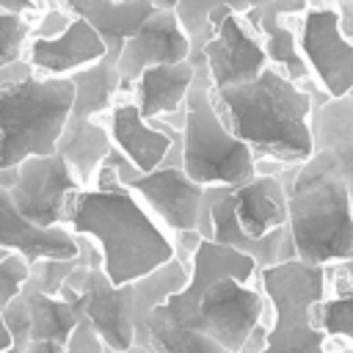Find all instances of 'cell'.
Here are the masks:
<instances>
[{
    "mask_svg": "<svg viewBox=\"0 0 353 353\" xmlns=\"http://www.w3.org/2000/svg\"><path fill=\"white\" fill-rule=\"evenodd\" d=\"M63 226L97 243L102 270L113 284L135 281L176 256L174 237L108 163H99L91 188H77L69 196Z\"/></svg>",
    "mask_w": 353,
    "mask_h": 353,
    "instance_id": "1",
    "label": "cell"
},
{
    "mask_svg": "<svg viewBox=\"0 0 353 353\" xmlns=\"http://www.w3.org/2000/svg\"><path fill=\"white\" fill-rule=\"evenodd\" d=\"M212 97L226 127L254 157H270L290 168L312 154V94L281 69L268 63L254 80L212 88Z\"/></svg>",
    "mask_w": 353,
    "mask_h": 353,
    "instance_id": "2",
    "label": "cell"
},
{
    "mask_svg": "<svg viewBox=\"0 0 353 353\" xmlns=\"http://www.w3.org/2000/svg\"><path fill=\"white\" fill-rule=\"evenodd\" d=\"M188 281V259L174 256L157 270L113 284L102 270V254L97 243L77 234V262L66 276L63 287L83 295V314L91 320L108 350H124L141 334L146 314L160 306L168 295L179 292Z\"/></svg>",
    "mask_w": 353,
    "mask_h": 353,
    "instance_id": "3",
    "label": "cell"
},
{
    "mask_svg": "<svg viewBox=\"0 0 353 353\" xmlns=\"http://www.w3.org/2000/svg\"><path fill=\"white\" fill-rule=\"evenodd\" d=\"M182 171L199 185L237 188L256 176L254 152L226 127L207 74L204 61H196V74L185 97L182 121Z\"/></svg>",
    "mask_w": 353,
    "mask_h": 353,
    "instance_id": "4",
    "label": "cell"
},
{
    "mask_svg": "<svg viewBox=\"0 0 353 353\" xmlns=\"http://www.w3.org/2000/svg\"><path fill=\"white\" fill-rule=\"evenodd\" d=\"M334 265L287 259L256 270V284L270 303L262 353H323L328 336L314 323V306L331 292Z\"/></svg>",
    "mask_w": 353,
    "mask_h": 353,
    "instance_id": "5",
    "label": "cell"
},
{
    "mask_svg": "<svg viewBox=\"0 0 353 353\" xmlns=\"http://www.w3.org/2000/svg\"><path fill=\"white\" fill-rule=\"evenodd\" d=\"M74 85L69 77L11 80L0 88V168H17L25 157L52 154L63 132Z\"/></svg>",
    "mask_w": 353,
    "mask_h": 353,
    "instance_id": "6",
    "label": "cell"
},
{
    "mask_svg": "<svg viewBox=\"0 0 353 353\" xmlns=\"http://www.w3.org/2000/svg\"><path fill=\"white\" fill-rule=\"evenodd\" d=\"M287 193V232L295 259L342 265L353 259V204L339 176H317Z\"/></svg>",
    "mask_w": 353,
    "mask_h": 353,
    "instance_id": "7",
    "label": "cell"
},
{
    "mask_svg": "<svg viewBox=\"0 0 353 353\" xmlns=\"http://www.w3.org/2000/svg\"><path fill=\"white\" fill-rule=\"evenodd\" d=\"M74 85V99L63 124V132L55 143V152L69 163L77 182L83 188L91 185L102 157L110 152V135L108 127L97 121L99 113L110 110L113 97L121 91L119 69L113 58H99L91 66H83L72 74H66Z\"/></svg>",
    "mask_w": 353,
    "mask_h": 353,
    "instance_id": "8",
    "label": "cell"
},
{
    "mask_svg": "<svg viewBox=\"0 0 353 353\" xmlns=\"http://www.w3.org/2000/svg\"><path fill=\"white\" fill-rule=\"evenodd\" d=\"M303 85L312 94V154L301 165L284 168L279 179L287 190L317 176H339L347 185L353 204V91L345 97H328L312 77H306Z\"/></svg>",
    "mask_w": 353,
    "mask_h": 353,
    "instance_id": "9",
    "label": "cell"
},
{
    "mask_svg": "<svg viewBox=\"0 0 353 353\" xmlns=\"http://www.w3.org/2000/svg\"><path fill=\"white\" fill-rule=\"evenodd\" d=\"M102 163H108L116 171L119 182L141 199V204L157 218V223L168 234L196 232L204 185L193 182L182 171V165H157L152 171H138L113 146L102 157Z\"/></svg>",
    "mask_w": 353,
    "mask_h": 353,
    "instance_id": "10",
    "label": "cell"
},
{
    "mask_svg": "<svg viewBox=\"0 0 353 353\" xmlns=\"http://www.w3.org/2000/svg\"><path fill=\"white\" fill-rule=\"evenodd\" d=\"M262 323H270V303L262 287L254 281L245 284L232 276H221L201 290L193 312L179 325H190L215 339L229 353H237L248 334Z\"/></svg>",
    "mask_w": 353,
    "mask_h": 353,
    "instance_id": "11",
    "label": "cell"
},
{
    "mask_svg": "<svg viewBox=\"0 0 353 353\" xmlns=\"http://www.w3.org/2000/svg\"><path fill=\"white\" fill-rule=\"evenodd\" d=\"M295 39L309 77L328 97H345L353 91V41L339 30V14L334 3H312L298 14Z\"/></svg>",
    "mask_w": 353,
    "mask_h": 353,
    "instance_id": "12",
    "label": "cell"
},
{
    "mask_svg": "<svg viewBox=\"0 0 353 353\" xmlns=\"http://www.w3.org/2000/svg\"><path fill=\"white\" fill-rule=\"evenodd\" d=\"M212 36L201 47V61L207 66L212 88H229L254 80L265 66L268 55L256 30L229 6H215L210 11Z\"/></svg>",
    "mask_w": 353,
    "mask_h": 353,
    "instance_id": "13",
    "label": "cell"
},
{
    "mask_svg": "<svg viewBox=\"0 0 353 353\" xmlns=\"http://www.w3.org/2000/svg\"><path fill=\"white\" fill-rule=\"evenodd\" d=\"M83 188L69 163L52 152L25 157L17 165V179L8 188L14 210L33 226H63V210L69 196Z\"/></svg>",
    "mask_w": 353,
    "mask_h": 353,
    "instance_id": "14",
    "label": "cell"
},
{
    "mask_svg": "<svg viewBox=\"0 0 353 353\" xmlns=\"http://www.w3.org/2000/svg\"><path fill=\"white\" fill-rule=\"evenodd\" d=\"M188 58H190V41L174 8H154L138 25V30L127 36V41L121 44V52L116 58L121 91H130V85L138 80V74L146 66L179 63Z\"/></svg>",
    "mask_w": 353,
    "mask_h": 353,
    "instance_id": "15",
    "label": "cell"
},
{
    "mask_svg": "<svg viewBox=\"0 0 353 353\" xmlns=\"http://www.w3.org/2000/svg\"><path fill=\"white\" fill-rule=\"evenodd\" d=\"M108 135L113 149H119L138 171L157 168L171 146V124H165L163 119L143 121L132 99L110 105Z\"/></svg>",
    "mask_w": 353,
    "mask_h": 353,
    "instance_id": "16",
    "label": "cell"
},
{
    "mask_svg": "<svg viewBox=\"0 0 353 353\" xmlns=\"http://www.w3.org/2000/svg\"><path fill=\"white\" fill-rule=\"evenodd\" d=\"M0 248L22 254L28 262L41 256L72 259L77 256V234L66 226H33L14 210L8 190L0 188Z\"/></svg>",
    "mask_w": 353,
    "mask_h": 353,
    "instance_id": "17",
    "label": "cell"
},
{
    "mask_svg": "<svg viewBox=\"0 0 353 353\" xmlns=\"http://www.w3.org/2000/svg\"><path fill=\"white\" fill-rule=\"evenodd\" d=\"M63 8L83 19L105 44L108 58H119L127 36L138 30V25L157 8L154 0H61Z\"/></svg>",
    "mask_w": 353,
    "mask_h": 353,
    "instance_id": "18",
    "label": "cell"
},
{
    "mask_svg": "<svg viewBox=\"0 0 353 353\" xmlns=\"http://www.w3.org/2000/svg\"><path fill=\"white\" fill-rule=\"evenodd\" d=\"M105 58L102 39L77 17H72L69 28L52 39H33L30 41V58L28 63L33 69H41L52 77H66L83 66L97 63Z\"/></svg>",
    "mask_w": 353,
    "mask_h": 353,
    "instance_id": "19",
    "label": "cell"
},
{
    "mask_svg": "<svg viewBox=\"0 0 353 353\" xmlns=\"http://www.w3.org/2000/svg\"><path fill=\"white\" fill-rule=\"evenodd\" d=\"M196 63L179 61V63H160V66H146L138 80L130 85L132 102L141 113L143 121L174 116L185 108L188 88L193 83Z\"/></svg>",
    "mask_w": 353,
    "mask_h": 353,
    "instance_id": "20",
    "label": "cell"
},
{
    "mask_svg": "<svg viewBox=\"0 0 353 353\" xmlns=\"http://www.w3.org/2000/svg\"><path fill=\"white\" fill-rule=\"evenodd\" d=\"M234 221L245 237H265L268 232L287 226V193L276 176L256 174L254 179L232 188Z\"/></svg>",
    "mask_w": 353,
    "mask_h": 353,
    "instance_id": "21",
    "label": "cell"
},
{
    "mask_svg": "<svg viewBox=\"0 0 353 353\" xmlns=\"http://www.w3.org/2000/svg\"><path fill=\"white\" fill-rule=\"evenodd\" d=\"M19 295L28 309L30 339H52L63 345L74 323L83 317V295L69 287H61L58 295H44L30 287H22Z\"/></svg>",
    "mask_w": 353,
    "mask_h": 353,
    "instance_id": "22",
    "label": "cell"
},
{
    "mask_svg": "<svg viewBox=\"0 0 353 353\" xmlns=\"http://www.w3.org/2000/svg\"><path fill=\"white\" fill-rule=\"evenodd\" d=\"M331 290L314 306V323L328 339H342L353 347V281L334 265Z\"/></svg>",
    "mask_w": 353,
    "mask_h": 353,
    "instance_id": "23",
    "label": "cell"
},
{
    "mask_svg": "<svg viewBox=\"0 0 353 353\" xmlns=\"http://www.w3.org/2000/svg\"><path fill=\"white\" fill-rule=\"evenodd\" d=\"M215 6H229L237 14H243L248 8V0H176L174 14L182 25V30L188 33L190 41V63H196L201 58V47L210 41L212 28H210V11Z\"/></svg>",
    "mask_w": 353,
    "mask_h": 353,
    "instance_id": "24",
    "label": "cell"
},
{
    "mask_svg": "<svg viewBox=\"0 0 353 353\" xmlns=\"http://www.w3.org/2000/svg\"><path fill=\"white\" fill-rule=\"evenodd\" d=\"M77 256L72 259H52V256H41V259H33L28 265V279L22 287H30L36 292H44V295H58L66 276L72 273Z\"/></svg>",
    "mask_w": 353,
    "mask_h": 353,
    "instance_id": "25",
    "label": "cell"
},
{
    "mask_svg": "<svg viewBox=\"0 0 353 353\" xmlns=\"http://www.w3.org/2000/svg\"><path fill=\"white\" fill-rule=\"evenodd\" d=\"M28 39H30V22L25 19V14L0 11V69L14 61H22V50Z\"/></svg>",
    "mask_w": 353,
    "mask_h": 353,
    "instance_id": "26",
    "label": "cell"
},
{
    "mask_svg": "<svg viewBox=\"0 0 353 353\" xmlns=\"http://www.w3.org/2000/svg\"><path fill=\"white\" fill-rule=\"evenodd\" d=\"M28 259L17 251H6L0 256V309L22 290L25 279H28Z\"/></svg>",
    "mask_w": 353,
    "mask_h": 353,
    "instance_id": "27",
    "label": "cell"
},
{
    "mask_svg": "<svg viewBox=\"0 0 353 353\" xmlns=\"http://www.w3.org/2000/svg\"><path fill=\"white\" fill-rule=\"evenodd\" d=\"M105 350L108 347H105L102 336L97 334V328L91 325V320L85 314L74 323V328L69 331V336L63 342V353H105Z\"/></svg>",
    "mask_w": 353,
    "mask_h": 353,
    "instance_id": "28",
    "label": "cell"
},
{
    "mask_svg": "<svg viewBox=\"0 0 353 353\" xmlns=\"http://www.w3.org/2000/svg\"><path fill=\"white\" fill-rule=\"evenodd\" d=\"M72 22V14L66 8H44L41 19L36 25H30V39H52L58 33H63Z\"/></svg>",
    "mask_w": 353,
    "mask_h": 353,
    "instance_id": "29",
    "label": "cell"
},
{
    "mask_svg": "<svg viewBox=\"0 0 353 353\" xmlns=\"http://www.w3.org/2000/svg\"><path fill=\"white\" fill-rule=\"evenodd\" d=\"M28 74H33V66H30L28 61H14V63H8V66L0 69V88H3L6 83H11V80H22V77H28Z\"/></svg>",
    "mask_w": 353,
    "mask_h": 353,
    "instance_id": "30",
    "label": "cell"
},
{
    "mask_svg": "<svg viewBox=\"0 0 353 353\" xmlns=\"http://www.w3.org/2000/svg\"><path fill=\"white\" fill-rule=\"evenodd\" d=\"M19 353H63V345L52 339H30Z\"/></svg>",
    "mask_w": 353,
    "mask_h": 353,
    "instance_id": "31",
    "label": "cell"
},
{
    "mask_svg": "<svg viewBox=\"0 0 353 353\" xmlns=\"http://www.w3.org/2000/svg\"><path fill=\"white\" fill-rule=\"evenodd\" d=\"M0 11H8V14H30V11H36V3L33 0H0Z\"/></svg>",
    "mask_w": 353,
    "mask_h": 353,
    "instance_id": "32",
    "label": "cell"
},
{
    "mask_svg": "<svg viewBox=\"0 0 353 353\" xmlns=\"http://www.w3.org/2000/svg\"><path fill=\"white\" fill-rule=\"evenodd\" d=\"M323 353H353V347L347 342H342V339H328Z\"/></svg>",
    "mask_w": 353,
    "mask_h": 353,
    "instance_id": "33",
    "label": "cell"
},
{
    "mask_svg": "<svg viewBox=\"0 0 353 353\" xmlns=\"http://www.w3.org/2000/svg\"><path fill=\"white\" fill-rule=\"evenodd\" d=\"M14 179H17V168H0V188H11L14 185Z\"/></svg>",
    "mask_w": 353,
    "mask_h": 353,
    "instance_id": "34",
    "label": "cell"
},
{
    "mask_svg": "<svg viewBox=\"0 0 353 353\" xmlns=\"http://www.w3.org/2000/svg\"><path fill=\"white\" fill-rule=\"evenodd\" d=\"M105 353H152V350H149L146 345H135V342H132V345L124 347V350H105Z\"/></svg>",
    "mask_w": 353,
    "mask_h": 353,
    "instance_id": "35",
    "label": "cell"
},
{
    "mask_svg": "<svg viewBox=\"0 0 353 353\" xmlns=\"http://www.w3.org/2000/svg\"><path fill=\"white\" fill-rule=\"evenodd\" d=\"M8 345H11V336H8L6 325H3V317H0V353H3V350H8Z\"/></svg>",
    "mask_w": 353,
    "mask_h": 353,
    "instance_id": "36",
    "label": "cell"
},
{
    "mask_svg": "<svg viewBox=\"0 0 353 353\" xmlns=\"http://www.w3.org/2000/svg\"><path fill=\"white\" fill-rule=\"evenodd\" d=\"M256 3H265V0H248V6H256Z\"/></svg>",
    "mask_w": 353,
    "mask_h": 353,
    "instance_id": "37",
    "label": "cell"
},
{
    "mask_svg": "<svg viewBox=\"0 0 353 353\" xmlns=\"http://www.w3.org/2000/svg\"><path fill=\"white\" fill-rule=\"evenodd\" d=\"M3 254H6V251H3V248H0V256H3Z\"/></svg>",
    "mask_w": 353,
    "mask_h": 353,
    "instance_id": "38",
    "label": "cell"
}]
</instances>
